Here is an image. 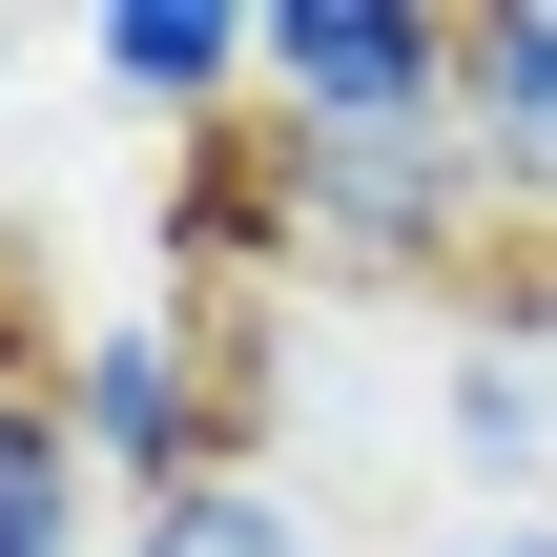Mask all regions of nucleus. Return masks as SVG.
I'll use <instances>...</instances> for the list:
<instances>
[{
    "label": "nucleus",
    "instance_id": "obj_2",
    "mask_svg": "<svg viewBox=\"0 0 557 557\" xmlns=\"http://www.w3.org/2000/svg\"><path fill=\"white\" fill-rule=\"evenodd\" d=\"M248 165H269V269H331V289L434 310L496 248V186H475L455 124H248Z\"/></svg>",
    "mask_w": 557,
    "mask_h": 557
},
{
    "label": "nucleus",
    "instance_id": "obj_3",
    "mask_svg": "<svg viewBox=\"0 0 557 557\" xmlns=\"http://www.w3.org/2000/svg\"><path fill=\"white\" fill-rule=\"evenodd\" d=\"M248 103L269 124H455V21L434 0H248Z\"/></svg>",
    "mask_w": 557,
    "mask_h": 557
},
{
    "label": "nucleus",
    "instance_id": "obj_1",
    "mask_svg": "<svg viewBox=\"0 0 557 557\" xmlns=\"http://www.w3.org/2000/svg\"><path fill=\"white\" fill-rule=\"evenodd\" d=\"M393 434H413L434 496H475V517H557V248H537V227H496V248L413 310Z\"/></svg>",
    "mask_w": 557,
    "mask_h": 557
},
{
    "label": "nucleus",
    "instance_id": "obj_8",
    "mask_svg": "<svg viewBox=\"0 0 557 557\" xmlns=\"http://www.w3.org/2000/svg\"><path fill=\"white\" fill-rule=\"evenodd\" d=\"M393 557H557V517H475V496H413Z\"/></svg>",
    "mask_w": 557,
    "mask_h": 557
},
{
    "label": "nucleus",
    "instance_id": "obj_4",
    "mask_svg": "<svg viewBox=\"0 0 557 557\" xmlns=\"http://www.w3.org/2000/svg\"><path fill=\"white\" fill-rule=\"evenodd\" d=\"M455 145H475L496 227H537V248H557V0L455 21Z\"/></svg>",
    "mask_w": 557,
    "mask_h": 557
},
{
    "label": "nucleus",
    "instance_id": "obj_6",
    "mask_svg": "<svg viewBox=\"0 0 557 557\" xmlns=\"http://www.w3.org/2000/svg\"><path fill=\"white\" fill-rule=\"evenodd\" d=\"M103 557H351V517H331L310 475H269V455H248V475H186V496H145Z\"/></svg>",
    "mask_w": 557,
    "mask_h": 557
},
{
    "label": "nucleus",
    "instance_id": "obj_5",
    "mask_svg": "<svg viewBox=\"0 0 557 557\" xmlns=\"http://www.w3.org/2000/svg\"><path fill=\"white\" fill-rule=\"evenodd\" d=\"M83 83L124 124H186L207 145V103H248V0H103L83 21Z\"/></svg>",
    "mask_w": 557,
    "mask_h": 557
},
{
    "label": "nucleus",
    "instance_id": "obj_7",
    "mask_svg": "<svg viewBox=\"0 0 557 557\" xmlns=\"http://www.w3.org/2000/svg\"><path fill=\"white\" fill-rule=\"evenodd\" d=\"M103 537H124V496H103V475H83V434L0 372V557H103Z\"/></svg>",
    "mask_w": 557,
    "mask_h": 557
}]
</instances>
